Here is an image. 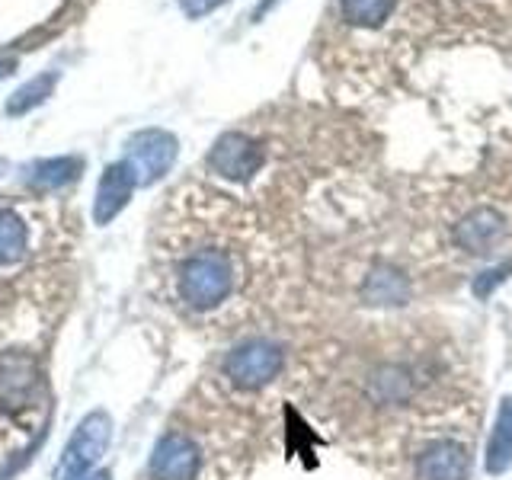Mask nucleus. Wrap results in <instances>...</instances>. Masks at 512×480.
Masks as SVG:
<instances>
[{"label":"nucleus","instance_id":"nucleus-19","mask_svg":"<svg viewBox=\"0 0 512 480\" xmlns=\"http://www.w3.org/2000/svg\"><path fill=\"white\" fill-rule=\"evenodd\" d=\"M221 4H228V0H180V7H183V13L189 16V20H199V16L218 10Z\"/></svg>","mask_w":512,"mask_h":480},{"label":"nucleus","instance_id":"nucleus-2","mask_svg":"<svg viewBox=\"0 0 512 480\" xmlns=\"http://www.w3.org/2000/svg\"><path fill=\"white\" fill-rule=\"evenodd\" d=\"M112 442V420L109 413L93 410L77 423L74 436L64 445V452L55 464V480H84L96 471V464L106 455Z\"/></svg>","mask_w":512,"mask_h":480},{"label":"nucleus","instance_id":"nucleus-11","mask_svg":"<svg viewBox=\"0 0 512 480\" xmlns=\"http://www.w3.org/2000/svg\"><path fill=\"white\" fill-rule=\"evenodd\" d=\"M400 10V0H340V20L356 32H384L391 29L394 16Z\"/></svg>","mask_w":512,"mask_h":480},{"label":"nucleus","instance_id":"nucleus-14","mask_svg":"<svg viewBox=\"0 0 512 480\" xmlns=\"http://www.w3.org/2000/svg\"><path fill=\"white\" fill-rule=\"evenodd\" d=\"M26 173H29L26 183L36 192H55L61 186L74 183L77 176L84 173V160L80 157H45V160H36Z\"/></svg>","mask_w":512,"mask_h":480},{"label":"nucleus","instance_id":"nucleus-20","mask_svg":"<svg viewBox=\"0 0 512 480\" xmlns=\"http://www.w3.org/2000/svg\"><path fill=\"white\" fill-rule=\"evenodd\" d=\"M84 480H112V474H109V471H93V474H87Z\"/></svg>","mask_w":512,"mask_h":480},{"label":"nucleus","instance_id":"nucleus-1","mask_svg":"<svg viewBox=\"0 0 512 480\" xmlns=\"http://www.w3.org/2000/svg\"><path fill=\"white\" fill-rule=\"evenodd\" d=\"M256 228L231 196L180 186L157 215L151 260L160 292L189 317H212L250 282Z\"/></svg>","mask_w":512,"mask_h":480},{"label":"nucleus","instance_id":"nucleus-7","mask_svg":"<svg viewBox=\"0 0 512 480\" xmlns=\"http://www.w3.org/2000/svg\"><path fill=\"white\" fill-rule=\"evenodd\" d=\"M39 365L26 352H10L0 359V404L7 410H26L36 407L32 400L39 397Z\"/></svg>","mask_w":512,"mask_h":480},{"label":"nucleus","instance_id":"nucleus-10","mask_svg":"<svg viewBox=\"0 0 512 480\" xmlns=\"http://www.w3.org/2000/svg\"><path fill=\"white\" fill-rule=\"evenodd\" d=\"M416 474L420 480H468L471 458L458 442H432L416 461Z\"/></svg>","mask_w":512,"mask_h":480},{"label":"nucleus","instance_id":"nucleus-15","mask_svg":"<svg viewBox=\"0 0 512 480\" xmlns=\"http://www.w3.org/2000/svg\"><path fill=\"white\" fill-rule=\"evenodd\" d=\"M512 468V397H506L496 413V426L487 442V471L503 474Z\"/></svg>","mask_w":512,"mask_h":480},{"label":"nucleus","instance_id":"nucleus-16","mask_svg":"<svg viewBox=\"0 0 512 480\" xmlns=\"http://www.w3.org/2000/svg\"><path fill=\"white\" fill-rule=\"evenodd\" d=\"M368 394H372L378 404H404L413 394V378L407 368H400V365H381L375 368L372 381H368Z\"/></svg>","mask_w":512,"mask_h":480},{"label":"nucleus","instance_id":"nucleus-9","mask_svg":"<svg viewBox=\"0 0 512 480\" xmlns=\"http://www.w3.org/2000/svg\"><path fill=\"white\" fill-rule=\"evenodd\" d=\"M135 189H138L135 176H132V170L125 167V160H119V164H109L103 170V176H100V186H96L93 221L96 224H109L128 205V199H132Z\"/></svg>","mask_w":512,"mask_h":480},{"label":"nucleus","instance_id":"nucleus-13","mask_svg":"<svg viewBox=\"0 0 512 480\" xmlns=\"http://www.w3.org/2000/svg\"><path fill=\"white\" fill-rule=\"evenodd\" d=\"M362 298L378 308H394V304H407L410 298V282L400 269L394 266H375L362 282Z\"/></svg>","mask_w":512,"mask_h":480},{"label":"nucleus","instance_id":"nucleus-22","mask_svg":"<svg viewBox=\"0 0 512 480\" xmlns=\"http://www.w3.org/2000/svg\"><path fill=\"white\" fill-rule=\"evenodd\" d=\"M0 170H4V160H0Z\"/></svg>","mask_w":512,"mask_h":480},{"label":"nucleus","instance_id":"nucleus-3","mask_svg":"<svg viewBox=\"0 0 512 480\" xmlns=\"http://www.w3.org/2000/svg\"><path fill=\"white\" fill-rule=\"evenodd\" d=\"M282 365H285V352L279 343L247 340L228 352V359H224V375H228L237 388L256 391L276 378L282 372Z\"/></svg>","mask_w":512,"mask_h":480},{"label":"nucleus","instance_id":"nucleus-18","mask_svg":"<svg viewBox=\"0 0 512 480\" xmlns=\"http://www.w3.org/2000/svg\"><path fill=\"white\" fill-rule=\"evenodd\" d=\"M512 272V260L506 266H496V269H487V272H480V276L474 279V295L477 298H487L493 292V285H500L506 282V276Z\"/></svg>","mask_w":512,"mask_h":480},{"label":"nucleus","instance_id":"nucleus-4","mask_svg":"<svg viewBox=\"0 0 512 480\" xmlns=\"http://www.w3.org/2000/svg\"><path fill=\"white\" fill-rule=\"evenodd\" d=\"M180 144L170 132L164 128H144V132L128 138V148H125V167L132 170L135 176V186H151L164 176L173 160Z\"/></svg>","mask_w":512,"mask_h":480},{"label":"nucleus","instance_id":"nucleus-21","mask_svg":"<svg viewBox=\"0 0 512 480\" xmlns=\"http://www.w3.org/2000/svg\"><path fill=\"white\" fill-rule=\"evenodd\" d=\"M10 71V64H4V61H0V77H4Z\"/></svg>","mask_w":512,"mask_h":480},{"label":"nucleus","instance_id":"nucleus-12","mask_svg":"<svg viewBox=\"0 0 512 480\" xmlns=\"http://www.w3.org/2000/svg\"><path fill=\"white\" fill-rule=\"evenodd\" d=\"M32 247V231L29 221L20 208L4 205L0 208V269L23 263Z\"/></svg>","mask_w":512,"mask_h":480},{"label":"nucleus","instance_id":"nucleus-5","mask_svg":"<svg viewBox=\"0 0 512 480\" xmlns=\"http://www.w3.org/2000/svg\"><path fill=\"white\" fill-rule=\"evenodd\" d=\"M263 160H266L263 144L244 132L221 135L215 141V148L208 151V167H212V173L234 183H247L250 176L263 167Z\"/></svg>","mask_w":512,"mask_h":480},{"label":"nucleus","instance_id":"nucleus-8","mask_svg":"<svg viewBox=\"0 0 512 480\" xmlns=\"http://www.w3.org/2000/svg\"><path fill=\"white\" fill-rule=\"evenodd\" d=\"M506 231V218L490 205H480L455 224V244L468 253H490Z\"/></svg>","mask_w":512,"mask_h":480},{"label":"nucleus","instance_id":"nucleus-6","mask_svg":"<svg viewBox=\"0 0 512 480\" xmlns=\"http://www.w3.org/2000/svg\"><path fill=\"white\" fill-rule=\"evenodd\" d=\"M202 468V452L183 432H164L151 452L154 480H196Z\"/></svg>","mask_w":512,"mask_h":480},{"label":"nucleus","instance_id":"nucleus-17","mask_svg":"<svg viewBox=\"0 0 512 480\" xmlns=\"http://www.w3.org/2000/svg\"><path fill=\"white\" fill-rule=\"evenodd\" d=\"M55 84H58V74L55 71H45V74H39V77H32L29 84H23L20 90H16L10 100H7V116H26L29 109H36L39 103H45L48 96H52V90H55Z\"/></svg>","mask_w":512,"mask_h":480}]
</instances>
